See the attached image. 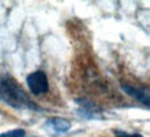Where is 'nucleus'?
Here are the masks:
<instances>
[{
  "mask_svg": "<svg viewBox=\"0 0 150 137\" xmlns=\"http://www.w3.org/2000/svg\"><path fill=\"white\" fill-rule=\"evenodd\" d=\"M0 100L6 103L7 105L18 108V110H22V108L39 110L14 80L8 78H1V76H0Z\"/></svg>",
  "mask_w": 150,
  "mask_h": 137,
  "instance_id": "f257e3e1",
  "label": "nucleus"
},
{
  "mask_svg": "<svg viewBox=\"0 0 150 137\" xmlns=\"http://www.w3.org/2000/svg\"><path fill=\"white\" fill-rule=\"evenodd\" d=\"M27 86L33 96L45 94L49 90V79L43 71H35L27 76Z\"/></svg>",
  "mask_w": 150,
  "mask_h": 137,
  "instance_id": "f03ea898",
  "label": "nucleus"
},
{
  "mask_svg": "<svg viewBox=\"0 0 150 137\" xmlns=\"http://www.w3.org/2000/svg\"><path fill=\"white\" fill-rule=\"evenodd\" d=\"M78 104V115L81 118H85V119H103V111L93 104L92 101L85 100V98H78L75 101Z\"/></svg>",
  "mask_w": 150,
  "mask_h": 137,
  "instance_id": "7ed1b4c3",
  "label": "nucleus"
},
{
  "mask_svg": "<svg viewBox=\"0 0 150 137\" xmlns=\"http://www.w3.org/2000/svg\"><path fill=\"white\" fill-rule=\"evenodd\" d=\"M45 127L50 130L52 133H57V134H63L67 133L71 129V122L65 118H60V116H54V118H49Z\"/></svg>",
  "mask_w": 150,
  "mask_h": 137,
  "instance_id": "20e7f679",
  "label": "nucleus"
},
{
  "mask_svg": "<svg viewBox=\"0 0 150 137\" xmlns=\"http://www.w3.org/2000/svg\"><path fill=\"white\" fill-rule=\"evenodd\" d=\"M121 89L128 96L134 97L135 100H138L139 103L145 104L146 107H149V90L139 89V87L131 86V84H128V83H121Z\"/></svg>",
  "mask_w": 150,
  "mask_h": 137,
  "instance_id": "39448f33",
  "label": "nucleus"
},
{
  "mask_svg": "<svg viewBox=\"0 0 150 137\" xmlns=\"http://www.w3.org/2000/svg\"><path fill=\"white\" fill-rule=\"evenodd\" d=\"M0 137H27V132L24 129H13V130L1 133Z\"/></svg>",
  "mask_w": 150,
  "mask_h": 137,
  "instance_id": "423d86ee",
  "label": "nucleus"
},
{
  "mask_svg": "<svg viewBox=\"0 0 150 137\" xmlns=\"http://www.w3.org/2000/svg\"><path fill=\"white\" fill-rule=\"evenodd\" d=\"M115 136L117 137H143L139 133H127V132H122V130H117Z\"/></svg>",
  "mask_w": 150,
  "mask_h": 137,
  "instance_id": "0eeeda50",
  "label": "nucleus"
}]
</instances>
